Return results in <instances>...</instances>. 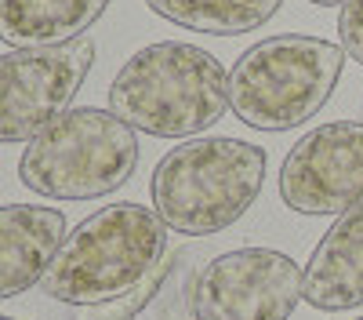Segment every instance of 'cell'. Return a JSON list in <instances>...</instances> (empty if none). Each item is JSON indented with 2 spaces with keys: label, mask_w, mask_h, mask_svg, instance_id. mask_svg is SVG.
<instances>
[{
  "label": "cell",
  "mask_w": 363,
  "mask_h": 320,
  "mask_svg": "<svg viewBox=\"0 0 363 320\" xmlns=\"http://www.w3.org/2000/svg\"><path fill=\"white\" fill-rule=\"evenodd\" d=\"M109 109L153 138H196L225 116L229 73L207 48L157 40L116 70Z\"/></svg>",
  "instance_id": "cell-1"
},
{
  "label": "cell",
  "mask_w": 363,
  "mask_h": 320,
  "mask_svg": "<svg viewBox=\"0 0 363 320\" xmlns=\"http://www.w3.org/2000/svg\"><path fill=\"white\" fill-rule=\"evenodd\" d=\"M265 182V150L240 138H186L153 167V211L182 237H215L240 222Z\"/></svg>",
  "instance_id": "cell-2"
},
{
  "label": "cell",
  "mask_w": 363,
  "mask_h": 320,
  "mask_svg": "<svg viewBox=\"0 0 363 320\" xmlns=\"http://www.w3.org/2000/svg\"><path fill=\"white\" fill-rule=\"evenodd\" d=\"M167 226L153 208L120 200L87 215L58 248L40 291L69 306H102L138 287L160 266Z\"/></svg>",
  "instance_id": "cell-3"
},
{
  "label": "cell",
  "mask_w": 363,
  "mask_h": 320,
  "mask_svg": "<svg viewBox=\"0 0 363 320\" xmlns=\"http://www.w3.org/2000/svg\"><path fill=\"white\" fill-rule=\"evenodd\" d=\"M345 66V48L280 33L251 44L229 70V109L255 131H291L316 116Z\"/></svg>",
  "instance_id": "cell-4"
},
{
  "label": "cell",
  "mask_w": 363,
  "mask_h": 320,
  "mask_svg": "<svg viewBox=\"0 0 363 320\" xmlns=\"http://www.w3.org/2000/svg\"><path fill=\"white\" fill-rule=\"evenodd\" d=\"M138 167V135L113 109L80 106L26 142L18 179L51 200H95L124 186Z\"/></svg>",
  "instance_id": "cell-5"
},
{
  "label": "cell",
  "mask_w": 363,
  "mask_h": 320,
  "mask_svg": "<svg viewBox=\"0 0 363 320\" xmlns=\"http://www.w3.org/2000/svg\"><path fill=\"white\" fill-rule=\"evenodd\" d=\"M95 40L77 37L55 48H15L0 55V142H33L77 99L95 66Z\"/></svg>",
  "instance_id": "cell-6"
},
{
  "label": "cell",
  "mask_w": 363,
  "mask_h": 320,
  "mask_svg": "<svg viewBox=\"0 0 363 320\" xmlns=\"http://www.w3.org/2000/svg\"><path fill=\"white\" fill-rule=\"evenodd\" d=\"M306 270L277 248H240L203 262L196 277V320H291Z\"/></svg>",
  "instance_id": "cell-7"
},
{
  "label": "cell",
  "mask_w": 363,
  "mask_h": 320,
  "mask_svg": "<svg viewBox=\"0 0 363 320\" xmlns=\"http://www.w3.org/2000/svg\"><path fill=\"white\" fill-rule=\"evenodd\" d=\"M280 197L298 215H342L363 200V121L306 131L280 164Z\"/></svg>",
  "instance_id": "cell-8"
},
{
  "label": "cell",
  "mask_w": 363,
  "mask_h": 320,
  "mask_svg": "<svg viewBox=\"0 0 363 320\" xmlns=\"http://www.w3.org/2000/svg\"><path fill=\"white\" fill-rule=\"evenodd\" d=\"M66 233V215L37 204L0 208V299H15L44 280Z\"/></svg>",
  "instance_id": "cell-9"
},
{
  "label": "cell",
  "mask_w": 363,
  "mask_h": 320,
  "mask_svg": "<svg viewBox=\"0 0 363 320\" xmlns=\"http://www.w3.org/2000/svg\"><path fill=\"white\" fill-rule=\"evenodd\" d=\"M301 299L323 313L363 306V200L345 208L306 262Z\"/></svg>",
  "instance_id": "cell-10"
},
{
  "label": "cell",
  "mask_w": 363,
  "mask_h": 320,
  "mask_svg": "<svg viewBox=\"0 0 363 320\" xmlns=\"http://www.w3.org/2000/svg\"><path fill=\"white\" fill-rule=\"evenodd\" d=\"M196 248L171 251L138 287L102 306H87L80 320H196Z\"/></svg>",
  "instance_id": "cell-11"
},
{
  "label": "cell",
  "mask_w": 363,
  "mask_h": 320,
  "mask_svg": "<svg viewBox=\"0 0 363 320\" xmlns=\"http://www.w3.org/2000/svg\"><path fill=\"white\" fill-rule=\"evenodd\" d=\"M109 0H0V40L11 48H55L87 37Z\"/></svg>",
  "instance_id": "cell-12"
},
{
  "label": "cell",
  "mask_w": 363,
  "mask_h": 320,
  "mask_svg": "<svg viewBox=\"0 0 363 320\" xmlns=\"http://www.w3.org/2000/svg\"><path fill=\"white\" fill-rule=\"evenodd\" d=\"M160 18L211 37H236L265 26L284 0H145Z\"/></svg>",
  "instance_id": "cell-13"
},
{
  "label": "cell",
  "mask_w": 363,
  "mask_h": 320,
  "mask_svg": "<svg viewBox=\"0 0 363 320\" xmlns=\"http://www.w3.org/2000/svg\"><path fill=\"white\" fill-rule=\"evenodd\" d=\"M338 33H342V48L349 58L363 66V0H342L338 11Z\"/></svg>",
  "instance_id": "cell-14"
},
{
  "label": "cell",
  "mask_w": 363,
  "mask_h": 320,
  "mask_svg": "<svg viewBox=\"0 0 363 320\" xmlns=\"http://www.w3.org/2000/svg\"><path fill=\"white\" fill-rule=\"evenodd\" d=\"M313 4H320V8H330V4H342V0H313Z\"/></svg>",
  "instance_id": "cell-15"
},
{
  "label": "cell",
  "mask_w": 363,
  "mask_h": 320,
  "mask_svg": "<svg viewBox=\"0 0 363 320\" xmlns=\"http://www.w3.org/2000/svg\"><path fill=\"white\" fill-rule=\"evenodd\" d=\"M0 320H15V316H0Z\"/></svg>",
  "instance_id": "cell-16"
},
{
  "label": "cell",
  "mask_w": 363,
  "mask_h": 320,
  "mask_svg": "<svg viewBox=\"0 0 363 320\" xmlns=\"http://www.w3.org/2000/svg\"><path fill=\"white\" fill-rule=\"evenodd\" d=\"M359 121H363V116H359Z\"/></svg>",
  "instance_id": "cell-17"
},
{
  "label": "cell",
  "mask_w": 363,
  "mask_h": 320,
  "mask_svg": "<svg viewBox=\"0 0 363 320\" xmlns=\"http://www.w3.org/2000/svg\"><path fill=\"white\" fill-rule=\"evenodd\" d=\"M359 320H363V316H359Z\"/></svg>",
  "instance_id": "cell-18"
}]
</instances>
